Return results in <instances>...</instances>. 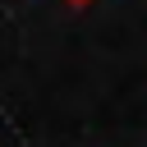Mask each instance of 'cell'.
I'll return each instance as SVG.
<instances>
[{
	"instance_id": "cell-1",
	"label": "cell",
	"mask_w": 147,
	"mask_h": 147,
	"mask_svg": "<svg viewBox=\"0 0 147 147\" xmlns=\"http://www.w3.org/2000/svg\"><path fill=\"white\" fill-rule=\"evenodd\" d=\"M64 5H69V9H92L96 0H64Z\"/></svg>"
}]
</instances>
